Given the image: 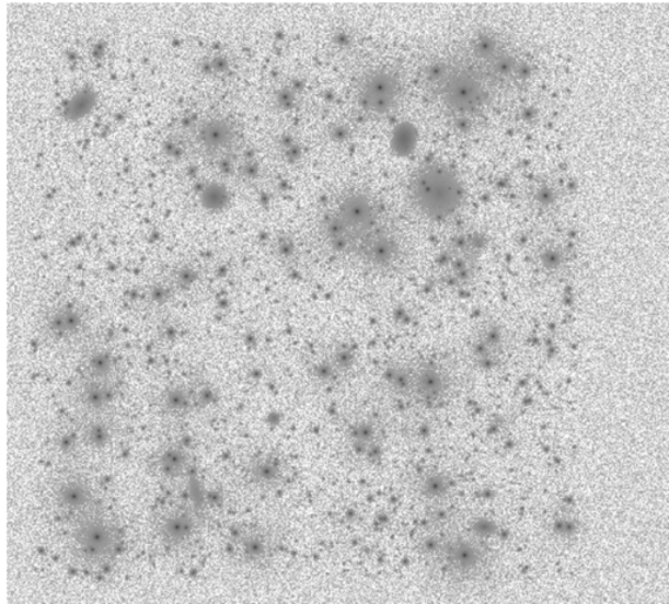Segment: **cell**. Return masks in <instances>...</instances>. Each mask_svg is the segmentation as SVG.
Here are the masks:
<instances>
[{"instance_id": "obj_1", "label": "cell", "mask_w": 669, "mask_h": 604, "mask_svg": "<svg viewBox=\"0 0 669 604\" xmlns=\"http://www.w3.org/2000/svg\"><path fill=\"white\" fill-rule=\"evenodd\" d=\"M407 196L410 205L420 217L443 221L461 210L464 187L461 177L450 166L428 163L412 173Z\"/></svg>"}, {"instance_id": "obj_2", "label": "cell", "mask_w": 669, "mask_h": 604, "mask_svg": "<svg viewBox=\"0 0 669 604\" xmlns=\"http://www.w3.org/2000/svg\"><path fill=\"white\" fill-rule=\"evenodd\" d=\"M71 545L85 566L104 567L116 559L122 535L113 522L86 514L73 528Z\"/></svg>"}, {"instance_id": "obj_3", "label": "cell", "mask_w": 669, "mask_h": 604, "mask_svg": "<svg viewBox=\"0 0 669 604\" xmlns=\"http://www.w3.org/2000/svg\"><path fill=\"white\" fill-rule=\"evenodd\" d=\"M401 79L388 70H377L362 79L357 91L358 105L373 117L388 116L402 98Z\"/></svg>"}, {"instance_id": "obj_4", "label": "cell", "mask_w": 669, "mask_h": 604, "mask_svg": "<svg viewBox=\"0 0 669 604\" xmlns=\"http://www.w3.org/2000/svg\"><path fill=\"white\" fill-rule=\"evenodd\" d=\"M232 549L235 559L249 567L266 566L277 549V539L269 530L246 526L233 534Z\"/></svg>"}, {"instance_id": "obj_5", "label": "cell", "mask_w": 669, "mask_h": 604, "mask_svg": "<svg viewBox=\"0 0 669 604\" xmlns=\"http://www.w3.org/2000/svg\"><path fill=\"white\" fill-rule=\"evenodd\" d=\"M485 96L482 83L464 73L462 76L457 73L443 80L441 90L443 103L458 114H473L482 109Z\"/></svg>"}, {"instance_id": "obj_6", "label": "cell", "mask_w": 669, "mask_h": 604, "mask_svg": "<svg viewBox=\"0 0 669 604\" xmlns=\"http://www.w3.org/2000/svg\"><path fill=\"white\" fill-rule=\"evenodd\" d=\"M158 534L162 543L169 547L186 545L197 530V519L192 509L175 507L165 510L157 522Z\"/></svg>"}, {"instance_id": "obj_7", "label": "cell", "mask_w": 669, "mask_h": 604, "mask_svg": "<svg viewBox=\"0 0 669 604\" xmlns=\"http://www.w3.org/2000/svg\"><path fill=\"white\" fill-rule=\"evenodd\" d=\"M56 501L64 513H84L92 506L93 495L84 480L69 479L58 486Z\"/></svg>"}, {"instance_id": "obj_8", "label": "cell", "mask_w": 669, "mask_h": 604, "mask_svg": "<svg viewBox=\"0 0 669 604\" xmlns=\"http://www.w3.org/2000/svg\"><path fill=\"white\" fill-rule=\"evenodd\" d=\"M46 328L53 339L70 340L83 330L84 315L76 306H60L47 318Z\"/></svg>"}, {"instance_id": "obj_9", "label": "cell", "mask_w": 669, "mask_h": 604, "mask_svg": "<svg viewBox=\"0 0 669 604\" xmlns=\"http://www.w3.org/2000/svg\"><path fill=\"white\" fill-rule=\"evenodd\" d=\"M535 264L546 277L557 278L565 272L569 258L563 246L549 244L540 247L535 255Z\"/></svg>"}, {"instance_id": "obj_10", "label": "cell", "mask_w": 669, "mask_h": 604, "mask_svg": "<svg viewBox=\"0 0 669 604\" xmlns=\"http://www.w3.org/2000/svg\"><path fill=\"white\" fill-rule=\"evenodd\" d=\"M88 409H100L112 399V392L106 382L86 380L80 395Z\"/></svg>"}, {"instance_id": "obj_11", "label": "cell", "mask_w": 669, "mask_h": 604, "mask_svg": "<svg viewBox=\"0 0 669 604\" xmlns=\"http://www.w3.org/2000/svg\"><path fill=\"white\" fill-rule=\"evenodd\" d=\"M114 372V361L111 355L96 352L88 358L84 364L86 380L107 382Z\"/></svg>"}, {"instance_id": "obj_12", "label": "cell", "mask_w": 669, "mask_h": 604, "mask_svg": "<svg viewBox=\"0 0 669 604\" xmlns=\"http://www.w3.org/2000/svg\"><path fill=\"white\" fill-rule=\"evenodd\" d=\"M532 204L538 210H551L557 204V191L551 184H538L533 187Z\"/></svg>"}, {"instance_id": "obj_13", "label": "cell", "mask_w": 669, "mask_h": 604, "mask_svg": "<svg viewBox=\"0 0 669 604\" xmlns=\"http://www.w3.org/2000/svg\"><path fill=\"white\" fill-rule=\"evenodd\" d=\"M253 473L256 474V481L274 483L279 475V465L275 460L258 461L253 468Z\"/></svg>"}, {"instance_id": "obj_14", "label": "cell", "mask_w": 669, "mask_h": 604, "mask_svg": "<svg viewBox=\"0 0 669 604\" xmlns=\"http://www.w3.org/2000/svg\"><path fill=\"white\" fill-rule=\"evenodd\" d=\"M84 438L88 444L93 448H100L106 444L109 433H107V429L103 425H92L86 428Z\"/></svg>"}]
</instances>
